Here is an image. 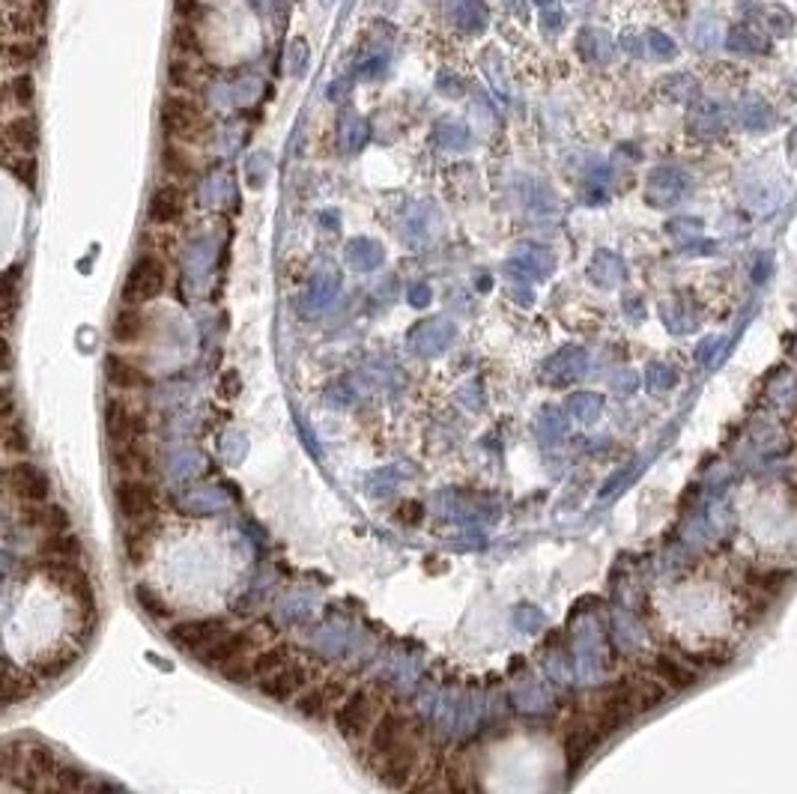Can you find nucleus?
<instances>
[{"instance_id": "1", "label": "nucleus", "mask_w": 797, "mask_h": 794, "mask_svg": "<svg viewBox=\"0 0 797 794\" xmlns=\"http://www.w3.org/2000/svg\"><path fill=\"white\" fill-rule=\"evenodd\" d=\"M383 708H380V699L368 690V687H359V690H350L344 696V702L335 708V729L347 738V741H365L371 735V729L377 726Z\"/></svg>"}, {"instance_id": "2", "label": "nucleus", "mask_w": 797, "mask_h": 794, "mask_svg": "<svg viewBox=\"0 0 797 794\" xmlns=\"http://www.w3.org/2000/svg\"><path fill=\"white\" fill-rule=\"evenodd\" d=\"M39 571L45 574V580L60 589L66 597H72V603L78 606V612L93 621L96 618V595H93V583L87 577V571L78 562H60V559H39Z\"/></svg>"}, {"instance_id": "3", "label": "nucleus", "mask_w": 797, "mask_h": 794, "mask_svg": "<svg viewBox=\"0 0 797 794\" xmlns=\"http://www.w3.org/2000/svg\"><path fill=\"white\" fill-rule=\"evenodd\" d=\"M165 263L159 257H141L129 275H126V284H123V302L126 305H144V302H153L162 290H165Z\"/></svg>"}, {"instance_id": "4", "label": "nucleus", "mask_w": 797, "mask_h": 794, "mask_svg": "<svg viewBox=\"0 0 797 794\" xmlns=\"http://www.w3.org/2000/svg\"><path fill=\"white\" fill-rule=\"evenodd\" d=\"M6 490L21 502V505H42L51 499V481L48 475L30 463V460H15L6 466Z\"/></svg>"}, {"instance_id": "5", "label": "nucleus", "mask_w": 797, "mask_h": 794, "mask_svg": "<svg viewBox=\"0 0 797 794\" xmlns=\"http://www.w3.org/2000/svg\"><path fill=\"white\" fill-rule=\"evenodd\" d=\"M230 627L224 618H189V621H177L168 627V639L189 657H198L200 651H206L218 636H224Z\"/></svg>"}, {"instance_id": "6", "label": "nucleus", "mask_w": 797, "mask_h": 794, "mask_svg": "<svg viewBox=\"0 0 797 794\" xmlns=\"http://www.w3.org/2000/svg\"><path fill=\"white\" fill-rule=\"evenodd\" d=\"M418 768H421V759H418V747L415 741L403 744L398 750L392 753H383L374 759V774L383 786L395 789V792H403L415 777H418Z\"/></svg>"}, {"instance_id": "7", "label": "nucleus", "mask_w": 797, "mask_h": 794, "mask_svg": "<svg viewBox=\"0 0 797 794\" xmlns=\"http://www.w3.org/2000/svg\"><path fill=\"white\" fill-rule=\"evenodd\" d=\"M162 126L171 138L192 141L203 132V111L186 93H171L162 105Z\"/></svg>"}, {"instance_id": "8", "label": "nucleus", "mask_w": 797, "mask_h": 794, "mask_svg": "<svg viewBox=\"0 0 797 794\" xmlns=\"http://www.w3.org/2000/svg\"><path fill=\"white\" fill-rule=\"evenodd\" d=\"M114 499L126 520L153 517L159 508V493L150 484V478H120L114 484Z\"/></svg>"}, {"instance_id": "9", "label": "nucleus", "mask_w": 797, "mask_h": 794, "mask_svg": "<svg viewBox=\"0 0 797 794\" xmlns=\"http://www.w3.org/2000/svg\"><path fill=\"white\" fill-rule=\"evenodd\" d=\"M347 690L338 678H326L320 684H311L299 693V699L293 702L296 711L308 720H326V717H335V708L344 702Z\"/></svg>"}, {"instance_id": "10", "label": "nucleus", "mask_w": 797, "mask_h": 794, "mask_svg": "<svg viewBox=\"0 0 797 794\" xmlns=\"http://www.w3.org/2000/svg\"><path fill=\"white\" fill-rule=\"evenodd\" d=\"M105 430L111 436V445L144 442V436H147V418H144V412L132 409L129 403L111 400L105 406Z\"/></svg>"}, {"instance_id": "11", "label": "nucleus", "mask_w": 797, "mask_h": 794, "mask_svg": "<svg viewBox=\"0 0 797 794\" xmlns=\"http://www.w3.org/2000/svg\"><path fill=\"white\" fill-rule=\"evenodd\" d=\"M308 681H311L308 666H305L302 660L293 657L281 672H275V675L257 681V690H260L266 699H272V702H296L299 693L308 687Z\"/></svg>"}, {"instance_id": "12", "label": "nucleus", "mask_w": 797, "mask_h": 794, "mask_svg": "<svg viewBox=\"0 0 797 794\" xmlns=\"http://www.w3.org/2000/svg\"><path fill=\"white\" fill-rule=\"evenodd\" d=\"M409 732H412V723H409L406 714H400V711H383L380 720H377V726H374L371 735H368V750H371V756L377 759V756H383V753H392V750H398L403 744H409V741H412Z\"/></svg>"}, {"instance_id": "13", "label": "nucleus", "mask_w": 797, "mask_h": 794, "mask_svg": "<svg viewBox=\"0 0 797 794\" xmlns=\"http://www.w3.org/2000/svg\"><path fill=\"white\" fill-rule=\"evenodd\" d=\"M603 741H606V738L600 735L595 720L574 723V726L568 729V735H565V762H568V771L577 774V771L589 762V756L598 750Z\"/></svg>"}, {"instance_id": "14", "label": "nucleus", "mask_w": 797, "mask_h": 794, "mask_svg": "<svg viewBox=\"0 0 797 794\" xmlns=\"http://www.w3.org/2000/svg\"><path fill=\"white\" fill-rule=\"evenodd\" d=\"M111 472L120 478H150L156 463L153 454L144 442H123V445H111Z\"/></svg>"}, {"instance_id": "15", "label": "nucleus", "mask_w": 797, "mask_h": 794, "mask_svg": "<svg viewBox=\"0 0 797 794\" xmlns=\"http://www.w3.org/2000/svg\"><path fill=\"white\" fill-rule=\"evenodd\" d=\"M248 651H254V636L248 630H227L224 636H218L206 651H200L198 663H203L206 669H221L227 666L230 660L236 657H245Z\"/></svg>"}, {"instance_id": "16", "label": "nucleus", "mask_w": 797, "mask_h": 794, "mask_svg": "<svg viewBox=\"0 0 797 794\" xmlns=\"http://www.w3.org/2000/svg\"><path fill=\"white\" fill-rule=\"evenodd\" d=\"M21 523L27 529H36L39 535H57V532H72V520L63 505L57 502H42V505H21Z\"/></svg>"}, {"instance_id": "17", "label": "nucleus", "mask_w": 797, "mask_h": 794, "mask_svg": "<svg viewBox=\"0 0 797 794\" xmlns=\"http://www.w3.org/2000/svg\"><path fill=\"white\" fill-rule=\"evenodd\" d=\"M3 141H6V156L15 150L18 156H30L39 144V126L30 114H15L3 123Z\"/></svg>"}, {"instance_id": "18", "label": "nucleus", "mask_w": 797, "mask_h": 794, "mask_svg": "<svg viewBox=\"0 0 797 794\" xmlns=\"http://www.w3.org/2000/svg\"><path fill=\"white\" fill-rule=\"evenodd\" d=\"M105 377L114 389H123V392H135V389L150 386V374L144 368H138L135 362H129L126 356H117V353H111L105 359Z\"/></svg>"}, {"instance_id": "19", "label": "nucleus", "mask_w": 797, "mask_h": 794, "mask_svg": "<svg viewBox=\"0 0 797 794\" xmlns=\"http://www.w3.org/2000/svg\"><path fill=\"white\" fill-rule=\"evenodd\" d=\"M156 514L153 517H141V520H129V532L123 535V547H126V556H129V565H144L150 559V550H153V538H156Z\"/></svg>"}, {"instance_id": "20", "label": "nucleus", "mask_w": 797, "mask_h": 794, "mask_svg": "<svg viewBox=\"0 0 797 794\" xmlns=\"http://www.w3.org/2000/svg\"><path fill=\"white\" fill-rule=\"evenodd\" d=\"M48 18V0H24L18 3V9L9 12L6 18V30L15 36V39H24V36H33Z\"/></svg>"}, {"instance_id": "21", "label": "nucleus", "mask_w": 797, "mask_h": 794, "mask_svg": "<svg viewBox=\"0 0 797 794\" xmlns=\"http://www.w3.org/2000/svg\"><path fill=\"white\" fill-rule=\"evenodd\" d=\"M39 559H60V562H81L84 547L75 532H57V535H42L36 544Z\"/></svg>"}, {"instance_id": "22", "label": "nucleus", "mask_w": 797, "mask_h": 794, "mask_svg": "<svg viewBox=\"0 0 797 794\" xmlns=\"http://www.w3.org/2000/svg\"><path fill=\"white\" fill-rule=\"evenodd\" d=\"M651 186H654V189H651L648 198L654 200L657 206H669V203H678V200L687 195L690 180H687V174L666 168V171H657V174H654Z\"/></svg>"}, {"instance_id": "23", "label": "nucleus", "mask_w": 797, "mask_h": 794, "mask_svg": "<svg viewBox=\"0 0 797 794\" xmlns=\"http://www.w3.org/2000/svg\"><path fill=\"white\" fill-rule=\"evenodd\" d=\"M726 105L720 102H702L693 114V135L699 138H720L729 129V117H726Z\"/></svg>"}, {"instance_id": "24", "label": "nucleus", "mask_w": 797, "mask_h": 794, "mask_svg": "<svg viewBox=\"0 0 797 794\" xmlns=\"http://www.w3.org/2000/svg\"><path fill=\"white\" fill-rule=\"evenodd\" d=\"M183 192L177 186H162L156 189V195L150 198V221L156 224H174L183 215Z\"/></svg>"}, {"instance_id": "25", "label": "nucleus", "mask_w": 797, "mask_h": 794, "mask_svg": "<svg viewBox=\"0 0 797 794\" xmlns=\"http://www.w3.org/2000/svg\"><path fill=\"white\" fill-rule=\"evenodd\" d=\"M654 675H657L669 690H675V693L693 687L696 678H699L690 666H684L681 660H675V657H669V654H660V657L654 660Z\"/></svg>"}, {"instance_id": "26", "label": "nucleus", "mask_w": 797, "mask_h": 794, "mask_svg": "<svg viewBox=\"0 0 797 794\" xmlns=\"http://www.w3.org/2000/svg\"><path fill=\"white\" fill-rule=\"evenodd\" d=\"M738 117H741V126L750 129V132H765L774 126V108L756 96V93H747L738 105Z\"/></svg>"}, {"instance_id": "27", "label": "nucleus", "mask_w": 797, "mask_h": 794, "mask_svg": "<svg viewBox=\"0 0 797 794\" xmlns=\"http://www.w3.org/2000/svg\"><path fill=\"white\" fill-rule=\"evenodd\" d=\"M726 45H729V51L744 54V57H753V54H765V51H768V39L759 36L756 27L747 24V21H741V24H735V27L729 30Z\"/></svg>"}, {"instance_id": "28", "label": "nucleus", "mask_w": 797, "mask_h": 794, "mask_svg": "<svg viewBox=\"0 0 797 794\" xmlns=\"http://www.w3.org/2000/svg\"><path fill=\"white\" fill-rule=\"evenodd\" d=\"M293 657H296V654H293L290 645H269V648H260V651L254 654V684L263 681V678H269V675H275V672H281Z\"/></svg>"}, {"instance_id": "29", "label": "nucleus", "mask_w": 797, "mask_h": 794, "mask_svg": "<svg viewBox=\"0 0 797 794\" xmlns=\"http://www.w3.org/2000/svg\"><path fill=\"white\" fill-rule=\"evenodd\" d=\"M117 344H135L144 335V314L135 305H126L117 311L114 317V329H111Z\"/></svg>"}, {"instance_id": "30", "label": "nucleus", "mask_w": 797, "mask_h": 794, "mask_svg": "<svg viewBox=\"0 0 797 794\" xmlns=\"http://www.w3.org/2000/svg\"><path fill=\"white\" fill-rule=\"evenodd\" d=\"M3 687H6V705H18V702H27L33 693H36V681L33 675L27 672H15L12 663H6V678H3Z\"/></svg>"}, {"instance_id": "31", "label": "nucleus", "mask_w": 797, "mask_h": 794, "mask_svg": "<svg viewBox=\"0 0 797 794\" xmlns=\"http://www.w3.org/2000/svg\"><path fill=\"white\" fill-rule=\"evenodd\" d=\"M33 96H36V84L27 72H15L6 81V102L15 105L21 114H27V108L33 105Z\"/></svg>"}, {"instance_id": "32", "label": "nucleus", "mask_w": 797, "mask_h": 794, "mask_svg": "<svg viewBox=\"0 0 797 794\" xmlns=\"http://www.w3.org/2000/svg\"><path fill=\"white\" fill-rule=\"evenodd\" d=\"M36 57H39V39H33V36L12 39V42L6 45V66H9V69L24 72Z\"/></svg>"}, {"instance_id": "33", "label": "nucleus", "mask_w": 797, "mask_h": 794, "mask_svg": "<svg viewBox=\"0 0 797 794\" xmlns=\"http://www.w3.org/2000/svg\"><path fill=\"white\" fill-rule=\"evenodd\" d=\"M135 600L141 603V609L150 618H156V621H168L171 618V606L165 603V597L159 595V592H153L150 586H138L135 589Z\"/></svg>"}, {"instance_id": "34", "label": "nucleus", "mask_w": 797, "mask_h": 794, "mask_svg": "<svg viewBox=\"0 0 797 794\" xmlns=\"http://www.w3.org/2000/svg\"><path fill=\"white\" fill-rule=\"evenodd\" d=\"M3 448H6V454H12V457H24L27 448H30V439H27L24 427H21L18 421H12V418L3 421Z\"/></svg>"}, {"instance_id": "35", "label": "nucleus", "mask_w": 797, "mask_h": 794, "mask_svg": "<svg viewBox=\"0 0 797 794\" xmlns=\"http://www.w3.org/2000/svg\"><path fill=\"white\" fill-rule=\"evenodd\" d=\"M218 672H221V678L230 681V684H251V681H254V657H251V654L236 657V660H230L227 666H221Z\"/></svg>"}, {"instance_id": "36", "label": "nucleus", "mask_w": 797, "mask_h": 794, "mask_svg": "<svg viewBox=\"0 0 797 794\" xmlns=\"http://www.w3.org/2000/svg\"><path fill=\"white\" fill-rule=\"evenodd\" d=\"M6 168L15 174V180L18 183H24L27 189H33L36 186V162L30 159V156H6Z\"/></svg>"}, {"instance_id": "37", "label": "nucleus", "mask_w": 797, "mask_h": 794, "mask_svg": "<svg viewBox=\"0 0 797 794\" xmlns=\"http://www.w3.org/2000/svg\"><path fill=\"white\" fill-rule=\"evenodd\" d=\"M448 789H442V783H439V777H436V771H418V777L403 789V794H445Z\"/></svg>"}, {"instance_id": "38", "label": "nucleus", "mask_w": 797, "mask_h": 794, "mask_svg": "<svg viewBox=\"0 0 797 794\" xmlns=\"http://www.w3.org/2000/svg\"><path fill=\"white\" fill-rule=\"evenodd\" d=\"M162 162H165V171H171L174 177H192V159H189L183 150H177V147H165Z\"/></svg>"}, {"instance_id": "39", "label": "nucleus", "mask_w": 797, "mask_h": 794, "mask_svg": "<svg viewBox=\"0 0 797 794\" xmlns=\"http://www.w3.org/2000/svg\"><path fill=\"white\" fill-rule=\"evenodd\" d=\"M174 45H177V51H186V54H195L198 51V33L192 30V24H180L174 30Z\"/></svg>"}, {"instance_id": "40", "label": "nucleus", "mask_w": 797, "mask_h": 794, "mask_svg": "<svg viewBox=\"0 0 797 794\" xmlns=\"http://www.w3.org/2000/svg\"><path fill=\"white\" fill-rule=\"evenodd\" d=\"M768 27H771L777 36H786V33L792 30V18H789V12L780 9V6H774V9L768 12Z\"/></svg>"}, {"instance_id": "41", "label": "nucleus", "mask_w": 797, "mask_h": 794, "mask_svg": "<svg viewBox=\"0 0 797 794\" xmlns=\"http://www.w3.org/2000/svg\"><path fill=\"white\" fill-rule=\"evenodd\" d=\"M171 84L174 87H192V69L186 63H174L171 66Z\"/></svg>"}, {"instance_id": "42", "label": "nucleus", "mask_w": 797, "mask_h": 794, "mask_svg": "<svg viewBox=\"0 0 797 794\" xmlns=\"http://www.w3.org/2000/svg\"><path fill=\"white\" fill-rule=\"evenodd\" d=\"M421 517H424V511H421L418 502H403V505H400V520H403V523L415 526V523H421Z\"/></svg>"}, {"instance_id": "43", "label": "nucleus", "mask_w": 797, "mask_h": 794, "mask_svg": "<svg viewBox=\"0 0 797 794\" xmlns=\"http://www.w3.org/2000/svg\"><path fill=\"white\" fill-rule=\"evenodd\" d=\"M699 36V33H696ZM705 45L702 48H711V45H717V39H720V33H717V24L714 21H705V27H702V36H699Z\"/></svg>"}, {"instance_id": "44", "label": "nucleus", "mask_w": 797, "mask_h": 794, "mask_svg": "<svg viewBox=\"0 0 797 794\" xmlns=\"http://www.w3.org/2000/svg\"><path fill=\"white\" fill-rule=\"evenodd\" d=\"M768 269H771V260H768V254H762V257H759V263H756V269H753V281H756V284H765V278H768Z\"/></svg>"}, {"instance_id": "45", "label": "nucleus", "mask_w": 797, "mask_h": 794, "mask_svg": "<svg viewBox=\"0 0 797 794\" xmlns=\"http://www.w3.org/2000/svg\"><path fill=\"white\" fill-rule=\"evenodd\" d=\"M651 39H654V48H657V54H660V57H669V54L675 51V48H672V42H669L666 36H660V33H654Z\"/></svg>"}, {"instance_id": "46", "label": "nucleus", "mask_w": 797, "mask_h": 794, "mask_svg": "<svg viewBox=\"0 0 797 794\" xmlns=\"http://www.w3.org/2000/svg\"><path fill=\"white\" fill-rule=\"evenodd\" d=\"M233 380H236V374H227V377H224V383H221V395L224 397L236 395V389H233Z\"/></svg>"}, {"instance_id": "47", "label": "nucleus", "mask_w": 797, "mask_h": 794, "mask_svg": "<svg viewBox=\"0 0 797 794\" xmlns=\"http://www.w3.org/2000/svg\"><path fill=\"white\" fill-rule=\"evenodd\" d=\"M445 794H472L469 789H466V783H460V780H454L451 786H448V792Z\"/></svg>"}, {"instance_id": "48", "label": "nucleus", "mask_w": 797, "mask_h": 794, "mask_svg": "<svg viewBox=\"0 0 797 794\" xmlns=\"http://www.w3.org/2000/svg\"><path fill=\"white\" fill-rule=\"evenodd\" d=\"M789 153H792V159L797 162V132H792V144H789Z\"/></svg>"}, {"instance_id": "49", "label": "nucleus", "mask_w": 797, "mask_h": 794, "mask_svg": "<svg viewBox=\"0 0 797 794\" xmlns=\"http://www.w3.org/2000/svg\"><path fill=\"white\" fill-rule=\"evenodd\" d=\"M9 3H15V0H9ZM18 3H24V0H18Z\"/></svg>"}]
</instances>
